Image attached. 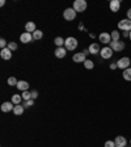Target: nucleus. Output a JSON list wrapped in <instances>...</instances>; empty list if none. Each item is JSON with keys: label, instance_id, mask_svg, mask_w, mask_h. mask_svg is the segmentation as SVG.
Wrapping results in <instances>:
<instances>
[{"label": "nucleus", "instance_id": "obj_16", "mask_svg": "<svg viewBox=\"0 0 131 147\" xmlns=\"http://www.w3.org/2000/svg\"><path fill=\"white\" fill-rule=\"evenodd\" d=\"M66 54H67V49L66 47H56V50H55L56 58H64Z\"/></svg>", "mask_w": 131, "mask_h": 147}, {"label": "nucleus", "instance_id": "obj_19", "mask_svg": "<svg viewBox=\"0 0 131 147\" xmlns=\"http://www.w3.org/2000/svg\"><path fill=\"white\" fill-rule=\"evenodd\" d=\"M24 106L21 104L20 105H15V109H13V113H15V116H21L24 113Z\"/></svg>", "mask_w": 131, "mask_h": 147}, {"label": "nucleus", "instance_id": "obj_5", "mask_svg": "<svg viewBox=\"0 0 131 147\" xmlns=\"http://www.w3.org/2000/svg\"><path fill=\"white\" fill-rule=\"evenodd\" d=\"M76 13L77 12H76L73 8H67V9H64V12H63V17H64L67 21H72V20H75Z\"/></svg>", "mask_w": 131, "mask_h": 147}, {"label": "nucleus", "instance_id": "obj_31", "mask_svg": "<svg viewBox=\"0 0 131 147\" xmlns=\"http://www.w3.org/2000/svg\"><path fill=\"white\" fill-rule=\"evenodd\" d=\"M32 105H34V100H28V101H25V104H24V108H29Z\"/></svg>", "mask_w": 131, "mask_h": 147}, {"label": "nucleus", "instance_id": "obj_24", "mask_svg": "<svg viewBox=\"0 0 131 147\" xmlns=\"http://www.w3.org/2000/svg\"><path fill=\"white\" fill-rule=\"evenodd\" d=\"M42 37H43L42 30H36V32L33 33V39H37V41H38V39H41Z\"/></svg>", "mask_w": 131, "mask_h": 147}, {"label": "nucleus", "instance_id": "obj_22", "mask_svg": "<svg viewBox=\"0 0 131 147\" xmlns=\"http://www.w3.org/2000/svg\"><path fill=\"white\" fill-rule=\"evenodd\" d=\"M21 101H22V96L21 95H13L12 96V102L15 105H20Z\"/></svg>", "mask_w": 131, "mask_h": 147}, {"label": "nucleus", "instance_id": "obj_32", "mask_svg": "<svg viewBox=\"0 0 131 147\" xmlns=\"http://www.w3.org/2000/svg\"><path fill=\"white\" fill-rule=\"evenodd\" d=\"M38 97V92L37 91H33L32 92V100H34V98H37Z\"/></svg>", "mask_w": 131, "mask_h": 147}, {"label": "nucleus", "instance_id": "obj_14", "mask_svg": "<svg viewBox=\"0 0 131 147\" xmlns=\"http://www.w3.org/2000/svg\"><path fill=\"white\" fill-rule=\"evenodd\" d=\"M109 7H110L111 12H118V11H119V7H121V1H119V0H111Z\"/></svg>", "mask_w": 131, "mask_h": 147}, {"label": "nucleus", "instance_id": "obj_35", "mask_svg": "<svg viewBox=\"0 0 131 147\" xmlns=\"http://www.w3.org/2000/svg\"><path fill=\"white\" fill-rule=\"evenodd\" d=\"M4 4H5V0H1V1H0V5L3 7V5H4Z\"/></svg>", "mask_w": 131, "mask_h": 147}, {"label": "nucleus", "instance_id": "obj_37", "mask_svg": "<svg viewBox=\"0 0 131 147\" xmlns=\"http://www.w3.org/2000/svg\"><path fill=\"white\" fill-rule=\"evenodd\" d=\"M130 144H131V139H130Z\"/></svg>", "mask_w": 131, "mask_h": 147}, {"label": "nucleus", "instance_id": "obj_3", "mask_svg": "<svg viewBox=\"0 0 131 147\" xmlns=\"http://www.w3.org/2000/svg\"><path fill=\"white\" fill-rule=\"evenodd\" d=\"M118 29L123 30V32H130L131 30V20L128 19H123L118 23Z\"/></svg>", "mask_w": 131, "mask_h": 147}, {"label": "nucleus", "instance_id": "obj_25", "mask_svg": "<svg viewBox=\"0 0 131 147\" xmlns=\"http://www.w3.org/2000/svg\"><path fill=\"white\" fill-rule=\"evenodd\" d=\"M21 96H22V100H25V101H28V100H32V92L24 91Z\"/></svg>", "mask_w": 131, "mask_h": 147}, {"label": "nucleus", "instance_id": "obj_28", "mask_svg": "<svg viewBox=\"0 0 131 147\" xmlns=\"http://www.w3.org/2000/svg\"><path fill=\"white\" fill-rule=\"evenodd\" d=\"M8 49L12 50V51H15V50L17 49V43L16 42H8Z\"/></svg>", "mask_w": 131, "mask_h": 147}, {"label": "nucleus", "instance_id": "obj_26", "mask_svg": "<svg viewBox=\"0 0 131 147\" xmlns=\"http://www.w3.org/2000/svg\"><path fill=\"white\" fill-rule=\"evenodd\" d=\"M84 66H85V69H88V70H92L93 67H95V63L92 62V61H89V59H87L84 62Z\"/></svg>", "mask_w": 131, "mask_h": 147}, {"label": "nucleus", "instance_id": "obj_15", "mask_svg": "<svg viewBox=\"0 0 131 147\" xmlns=\"http://www.w3.org/2000/svg\"><path fill=\"white\" fill-rule=\"evenodd\" d=\"M88 51H89V54H98V53L101 51V49H100V45L98 43H92L91 46L88 47Z\"/></svg>", "mask_w": 131, "mask_h": 147}, {"label": "nucleus", "instance_id": "obj_17", "mask_svg": "<svg viewBox=\"0 0 131 147\" xmlns=\"http://www.w3.org/2000/svg\"><path fill=\"white\" fill-rule=\"evenodd\" d=\"M17 88L20 89V91H28V88H29V83L25 82V80H19V83H17L16 85Z\"/></svg>", "mask_w": 131, "mask_h": 147}, {"label": "nucleus", "instance_id": "obj_9", "mask_svg": "<svg viewBox=\"0 0 131 147\" xmlns=\"http://www.w3.org/2000/svg\"><path fill=\"white\" fill-rule=\"evenodd\" d=\"M20 41H21L22 43H29V42H32V41H33V34H32V33H28V32L22 33V34L20 36Z\"/></svg>", "mask_w": 131, "mask_h": 147}, {"label": "nucleus", "instance_id": "obj_20", "mask_svg": "<svg viewBox=\"0 0 131 147\" xmlns=\"http://www.w3.org/2000/svg\"><path fill=\"white\" fill-rule=\"evenodd\" d=\"M122 76H123L124 80H127V82H131V67H128V69L124 70L123 74H122Z\"/></svg>", "mask_w": 131, "mask_h": 147}, {"label": "nucleus", "instance_id": "obj_6", "mask_svg": "<svg viewBox=\"0 0 131 147\" xmlns=\"http://www.w3.org/2000/svg\"><path fill=\"white\" fill-rule=\"evenodd\" d=\"M109 45H110V49L113 50V51H122V50L124 49V42H122V41H117V42H114V41H111L110 43H109Z\"/></svg>", "mask_w": 131, "mask_h": 147}, {"label": "nucleus", "instance_id": "obj_10", "mask_svg": "<svg viewBox=\"0 0 131 147\" xmlns=\"http://www.w3.org/2000/svg\"><path fill=\"white\" fill-rule=\"evenodd\" d=\"M98 38H100V42H102V43H110V42H111V36H110V33L102 32L101 34L98 36Z\"/></svg>", "mask_w": 131, "mask_h": 147}, {"label": "nucleus", "instance_id": "obj_38", "mask_svg": "<svg viewBox=\"0 0 131 147\" xmlns=\"http://www.w3.org/2000/svg\"><path fill=\"white\" fill-rule=\"evenodd\" d=\"M124 147H127V146H124Z\"/></svg>", "mask_w": 131, "mask_h": 147}, {"label": "nucleus", "instance_id": "obj_27", "mask_svg": "<svg viewBox=\"0 0 131 147\" xmlns=\"http://www.w3.org/2000/svg\"><path fill=\"white\" fill-rule=\"evenodd\" d=\"M7 83H8V85H17V79L13 78V76H11V78H8V80H7Z\"/></svg>", "mask_w": 131, "mask_h": 147}, {"label": "nucleus", "instance_id": "obj_13", "mask_svg": "<svg viewBox=\"0 0 131 147\" xmlns=\"http://www.w3.org/2000/svg\"><path fill=\"white\" fill-rule=\"evenodd\" d=\"M114 142H115V146H121V147H124L127 144V139L124 137H122V135H117Z\"/></svg>", "mask_w": 131, "mask_h": 147}, {"label": "nucleus", "instance_id": "obj_7", "mask_svg": "<svg viewBox=\"0 0 131 147\" xmlns=\"http://www.w3.org/2000/svg\"><path fill=\"white\" fill-rule=\"evenodd\" d=\"M100 54H101L102 59H110L113 57V50L110 49V46H106V47H102Z\"/></svg>", "mask_w": 131, "mask_h": 147}, {"label": "nucleus", "instance_id": "obj_29", "mask_svg": "<svg viewBox=\"0 0 131 147\" xmlns=\"http://www.w3.org/2000/svg\"><path fill=\"white\" fill-rule=\"evenodd\" d=\"M0 47H1V49H5V47H8V42H7L4 38L0 39Z\"/></svg>", "mask_w": 131, "mask_h": 147}, {"label": "nucleus", "instance_id": "obj_1", "mask_svg": "<svg viewBox=\"0 0 131 147\" xmlns=\"http://www.w3.org/2000/svg\"><path fill=\"white\" fill-rule=\"evenodd\" d=\"M131 65V61L128 57H123V58H119L118 59V62H117V66H118V69L122 70V71H124L126 69H128Z\"/></svg>", "mask_w": 131, "mask_h": 147}, {"label": "nucleus", "instance_id": "obj_34", "mask_svg": "<svg viewBox=\"0 0 131 147\" xmlns=\"http://www.w3.org/2000/svg\"><path fill=\"white\" fill-rule=\"evenodd\" d=\"M127 19H128V20H131V8L127 11Z\"/></svg>", "mask_w": 131, "mask_h": 147}, {"label": "nucleus", "instance_id": "obj_36", "mask_svg": "<svg viewBox=\"0 0 131 147\" xmlns=\"http://www.w3.org/2000/svg\"><path fill=\"white\" fill-rule=\"evenodd\" d=\"M128 38H130V39H131V30H130V36H128Z\"/></svg>", "mask_w": 131, "mask_h": 147}, {"label": "nucleus", "instance_id": "obj_11", "mask_svg": "<svg viewBox=\"0 0 131 147\" xmlns=\"http://www.w3.org/2000/svg\"><path fill=\"white\" fill-rule=\"evenodd\" d=\"M0 57L4 59V61H8V59L12 58V50H9L8 47L0 50Z\"/></svg>", "mask_w": 131, "mask_h": 147}, {"label": "nucleus", "instance_id": "obj_18", "mask_svg": "<svg viewBox=\"0 0 131 147\" xmlns=\"http://www.w3.org/2000/svg\"><path fill=\"white\" fill-rule=\"evenodd\" d=\"M25 29H26V32H28V33H32V34H33V33H34V32L37 30V29H36V24L33 23V21H29V23H26Z\"/></svg>", "mask_w": 131, "mask_h": 147}, {"label": "nucleus", "instance_id": "obj_30", "mask_svg": "<svg viewBox=\"0 0 131 147\" xmlns=\"http://www.w3.org/2000/svg\"><path fill=\"white\" fill-rule=\"evenodd\" d=\"M104 147H115V142L114 141H106L104 144Z\"/></svg>", "mask_w": 131, "mask_h": 147}, {"label": "nucleus", "instance_id": "obj_12", "mask_svg": "<svg viewBox=\"0 0 131 147\" xmlns=\"http://www.w3.org/2000/svg\"><path fill=\"white\" fill-rule=\"evenodd\" d=\"M15 109V104H13L12 101H5L1 104V110L4 112V113H8V112L13 110Z\"/></svg>", "mask_w": 131, "mask_h": 147}, {"label": "nucleus", "instance_id": "obj_33", "mask_svg": "<svg viewBox=\"0 0 131 147\" xmlns=\"http://www.w3.org/2000/svg\"><path fill=\"white\" fill-rule=\"evenodd\" d=\"M115 69H118L117 63H111V65H110V70H115Z\"/></svg>", "mask_w": 131, "mask_h": 147}, {"label": "nucleus", "instance_id": "obj_23", "mask_svg": "<svg viewBox=\"0 0 131 147\" xmlns=\"http://www.w3.org/2000/svg\"><path fill=\"white\" fill-rule=\"evenodd\" d=\"M54 42H55V45L58 46V47H63V45L66 43V39H63L62 37H56V38L54 39Z\"/></svg>", "mask_w": 131, "mask_h": 147}, {"label": "nucleus", "instance_id": "obj_2", "mask_svg": "<svg viewBox=\"0 0 131 147\" xmlns=\"http://www.w3.org/2000/svg\"><path fill=\"white\" fill-rule=\"evenodd\" d=\"M66 49L68 50V51H71V50H75L76 47H77V39L75 38V37H68V38L66 39Z\"/></svg>", "mask_w": 131, "mask_h": 147}, {"label": "nucleus", "instance_id": "obj_21", "mask_svg": "<svg viewBox=\"0 0 131 147\" xmlns=\"http://www.w3.org/2000/svg\"><path fill=\"white\" fill-rule=\"evenodd\" d=\"M110 36H111V41L117 42V41H119V38H121V33L118 32V30H113V32L110 33Z\"/></svg>", "mask_w": 131, "mask_h": 147}, {"label": "nucleus", "instance_id": "obj_8", "mask_svg": "<svg viewBox=\"0 0 131 147\" xmlns=\"http://www.w3.org/2000/svg\"><path fill=\"white\" fill-rule=\"evenodd\" d=\"M72 61L76 63H84L85 61H87V55H85L84 53H76V54H73V57H72Z\"/></svg>", "mask_w": 131, "mask_h": 147}, {"label": "nucleus", "instance_id": "obj_4", "mask_svg": "<svg viewBox=\"0 0 131 147\" xmlns=\"http://www.w3.org/2000/svg\"><path fill=\"white\" fill-rule=\"evenodd\" d=\"M72 8H73L76 12H84V11L87 9V1H85V0H75Z\"/></svg>", "mask_w": 131, "mask_h": 147}]
</instances>
